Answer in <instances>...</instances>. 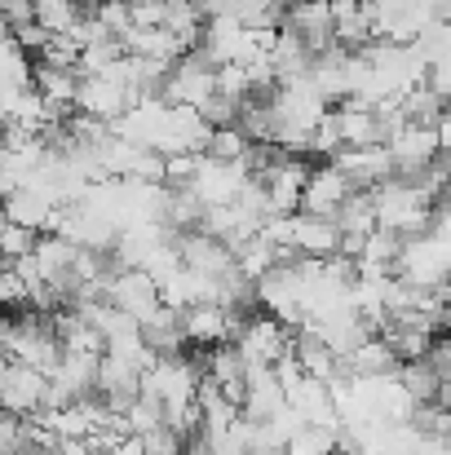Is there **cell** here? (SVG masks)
I'll return each mask as SVG.
<instances>
[{"mask_svg": "<svg viewBox=\"0 0 451 455\" xmlns=\"http://www.w3.org/2000/svg\"><path fill=\"white\" fill-rule=\"evenodd\" d=\"M390 155L399 164V177H421L425 168H434L443 159V142H439V124H425V120H403L394 133H390Z\"/></svg>", "mask_w": 451, "mask_h": 455, "instance_id": "cell-1", "label": "cell"}, {"mask_svg": "<svg viewBox=\"0 0 451 455\" xmlns=\"http://www.w3.org/2000/svg\"><path fill=\"white\" fill-rule=\"evenodd\" d=\"M217 93V67L208 62V53H204V44L199 49H190L177 67H173V76H168V84H164V102H177V107H204L208 98Z\"/></svg>", "mask_w": 451, "mask_h": 455, "instance_id": "cell-2", "label": "cell"}, {"mask_svg": "<svg viewBox=\"0 0 451 455\" xmlns=\"http://www.w3.org/2000/svg\"><path fill=\"white\" fill-rule=\"evenodd\" d=\"M0 398H4V411L13 416H36L49 398V371L44 367H31L22 358H4V376H0Z\"/></svg>", "mask_w": 451, "mask_h": 455, "instance_id": "cell-3", "label": "cell"}, {"mask_svg": "<svg viewBox=\"0 0 451 455\" xmlns=\"http://www.w3.org/2000/svg\"><path fill=\"white\" fill-rule=\"evenodd\" d=\"M107 301L129 309V314L142 318V327H147L150 318L159 314V305H164V288H159V279H155L150 270H142V266H133V270H120V266H116V275L107 279Z\"/></svg>", "mask_w": 451, "mask_h": 455, "instance_id": "cell-4", "label": "cell"}, {"mask_svg": "<svg viewBox=\"0 0 451 455\" xmlns=\"http://www.w3.org/2000/svg\"><path fill=\"white\" fill-rule=\"evenodd\" d=\"M332 164H336L358 190H376V186H385V181L399 177V164H394V155H390L385 142H372V147H341V151L332 155Z\"/></svg>", "mask_w": 451, "mask_h": 455, "instance_id": "cell-5", "label": "cell"}, {"mask_svg": "<svg viewBox=\"0 0 451 455\" xmlns=\"http://www.w3.org/2000/svg\"><path fill=\"white\" fill-rule=\"evenodd\" d=\"M354 190H358V186H354L332 159H323V164H314V172H310V181H305L301 212H314V217H341V208H345V199H350Z\"/></svg>", "mask_w": 451, "mask_h": 455, "instance_id": "cell-6", "label": "cell"}, {"mask_svg": "<svg viewBox=\"0 0 451 455\" xmlns=\"http://www.w3.org/2000/svg\"><path fill=\"white\" fill-rule=\"evenodd\" d=\"M310 164L301 155L284 151L266 172H253L266 181V195H270V208L275 212H301V195H305V181H310Z\"/></svg>", "mask_w": 451, "mask_h": 455, "instance_id": "cell-7", "label": "cell"}, {"mask_svg": "<svg viewBox=\"0 0 451 455\" xmlns=\"http://www.w3.org/2000/svg\"><path fill=\"white\" fill-rule=\"evenodd\" d=\"M248 177H253V168H248V164L213 159V155L204 151V164H199V172H195L190 190H195L208 208H213V204H235V199H239V190L248 186Z\"/></svg>", "mask_w": 451, "mask_h": 455, "instance_id": "cell-8", "label": "cell"}, {"mask_svg": "<svg viewBox=\"0 0 451 455\" xmlns=\"http://www.w3.org/2000/svg\"><path fill=\"white\" fill-rule=\"evenodd\" d=\"M76 107H80L85 116H98V120L116 124V120L133 107V93H129L116 76H80V98H76Z\"/></svg>", "mask_w": 451, "mask_h": 455, "instance_id": "cell-9", "label": "cell"}, {"mask_svg": "<svg viewBox=\"0 0 451 455\" xmlns=\"http://www.w3.org/2000/svg\"><path fill=\"white\" fill-rule=\"evenodd\" d=\"M58 217H62V204H53L44 190L36 186H22V190H9L4 195V221H18L27 230H40V235H53L58 230Z\"/></svg>", "mask_w": 451, "mask_h": 455, "instance_id": "cell-10", "label": "cell"}, {"mask_svg": "<svg viewBox=\"0 0 451 455\" xmlns=\"http://www.w3.org/2000/svg\"><path fill=\"white\" fill-rule=\"evenodd\" d=\"M341 239H345V230H341L336 217H314V212L293 217V248L305 257H336Z\"/></svg>", "mask_w": 451, "mask_h": 455, "instance_id": "cell-11", "label": "cell"}, {"mask_svg": "<svg viewBox=\"0 0 451 455\" xmlns=\"http://www.w3.org/2000/svg\"><path fill=\"white\" fill-rule=\"evenodd\" d=\"M253 133L244 129V124H221V129H213V138H208V155L213 159H230V164H248V155H253Z\"/></svg>", "mask_w": 451, "mask_h": 455, "instance_id": "cell-12", "label": "cell"}, {"mask_svg": "<svg viewBox=\"0 0 451 455\" xmlns=\"http://www.w3.org/2000/svg\"><path fill=\"white\" fill-rule=\"evenodd\" d=\"M85 18V0H36V22L53 36H71Z\"/></svg>", "mask_w": 451, "mask_h": 455, "instance_id": "cell-13", "label": "cell"}, {"mask_svg": "<svg viewBox=\"0 0 451 455\" xmlns=\"http://www.w3.org/2000/svg\"><path fill=\"white\" fill-rule=\"evenodd\" d=\"M36 243H40V230H27V226H18V221H4V230H0L4 261H18V257L36 252Z\"/></svg>", "mask_w": 451, "mask_h": 455, "instance_id": "cell-14", "label": "cell"}, {"mask_svg": "<svg viewBox=\"0 0 451 455\" xmlns=\"http://www.w3.org/2000/svg\"><path fill=\"white\" fill-rule=\"evenodd\" d=\"M439 142H443V155H451V107L439 116Z\"/></svg>", "mask_w": 451, "mask_h": 455, "instance_id": "cell-15", "label": "cell"}, {"mask_svg": "<svg viewBox=\"0 0 451 455\" xmlns=\"http://www.w3.org/2000/svg\"><path fill=\"white\" fill-rule=\"evenodd\" d=\"M85 4H89V0H85Z\"/></svg>", "mask_w": 451, "mask_h": 455, "instance_id": "cell-16", "label": "cell"}]
</instances>
